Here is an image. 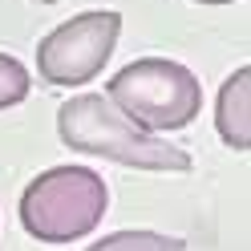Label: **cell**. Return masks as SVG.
Wrapping results in <instances>:
<instances>
[{
  "mask_svg": "<svg viewBox=\"0 0 251 251\" xmlns=\"http://www.w3.org/2000/svg\"><path fill=\"white\" fill-rule=\"evenodd\" d=\"M105 207H109V191L98 170L53 166L25 186L21 227L41 243H73L98 231Z\"/></svg>",
  "mask_w": 251,
  "mask_h": 251,
  "instance_id": "cell-2",
  "label": "cell"
},
{
  "mask_svg": "<svg viewBox=\"0 0 251 251\" xmlns=\"http://www.w3.org/2000/svg\"><path fill=\"white\" fill-rule=\"evenodd\" d=\"M28 89H33V73H28L17 57L0 53V109L21 105L28 98Z\"/></svg>",
  "mask_w": 251,
  "mask_h": 251,
  "instance_id": "cell-7",
  "label": "cell"
},
{
  "mask_svg": "<svg viewBox=\"0 0 251 251\" xmlns=\"http://www.w3.org/2000/svg\"><path fill=\"white\" fill-rule=\"evenodd\" d=\"M37 4H57V0H37Z\"/></svg>",
  "mask_w": 251,
  "mask_h": 251,
  "instance_id": "cell-9",
  "label": "cell"
},
{
  "mask_svg": "<svg viewBox=\"0 0 251 251\" xmlns=\"http://www.w3.org/2000/svg\"><path fill=\"white\" fill-rule=\"evenodd\" d=\"M215 126L219 138L231 150H251V69H235L215 101Z\"/></svg>",
  "mask_w": 251,
  "mask_h": 251,
  "instance_id": "cell-5",
  "label": "cell"
},
{
  "mask_svg": "<svg viewBox=\"0 0 251 251\" xmlns=\"http://www.w3.org/2000/svg\"><path fill=\"white\" fill-rule=\"evenodd\" d=\"M57 134L69 150L114 158L122 166L175 170V175L191 170V154L182 146L166 142L154 130L138 126L134 118H126L105 93H77V98H69L57 114Z\"/></svg>",
  "mask_w": 251,
  "mask_h": 251,
  "instance_id": "cell-1",
  "label": "cell"
},
{
  "mask_svg": "<svg viewBox=\"0 0 251 251\" xmlns=\"http://www.w3.org/2000/svg\"><path fill=\"white\" fill-rule=\"evenodd\" d=\"M122 33V12L93 8L65 25H57L37 45V69L49 85H85L93 81L105 61L114 57V45Z\"/></svg>",
  "mask_w": 251,
  "mask_h": 251,
  "instance_id": "cell-4",
  "label": "cell"
},
{
  "mask_svg": "<svg viewBox=\"0 0 251 251\" xmlns=\"http://www.w3.org/2000/svg\"><path fill=\"white\" fill-rule=\"evenodd\" d=\"M199 4H235V0H199Z\"/></svg>",
  "mask_w": 251,
  "mask_h": 251,
  "instance_id": "cell-8",
  "label": "cell"
},
{
  "mask_svg": "<svg viewBox=\"0 0 251 251\" xmlns=\"http://www.w3.org/2000/svg\"><path fill=\"white\" fill-rule=\"evenodd\" d=\"M89 251H186L178 235H158V231H118L98 239Z\"/></svg>",
  "mask_w": 251,
  "mask_h": 251,
  "instance_id": "cell-6",
  "label": "cell"
},
{
  "mask_svg": "<svg viewBox=\"0 0 251 251\" xmlns=\"http://www.w3.org/2000/svg\"><path fill=\"white\" fill-rule=\"evenodd\" d=\"M105 98L146 130H182L202 109V85L170 57H138L109 77Z\"/></svg>",
  "mask_w": 251,
  "mask_h": 251,
  "instance_id": "cell-3",
  "label": "cell"
}]
</instances>
